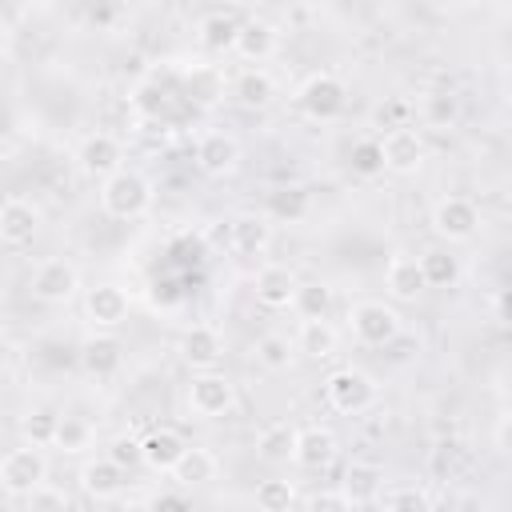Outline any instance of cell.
Wrapping results in <instances>:
<instances>
[{
  "instance_id": "16",
  "label": "cell",
  "mask_w": 512,
  "mask_h": 512,
  "mask_svg": "<svg viewBox=\"0 0 512 512\" xmlns=\"http://www.w3.org/2000/svg\"><path fill=\"white\" fill-rule=\"evenodd\" d=\"M336 456H340V440H336L332 428H324V424L300 428L296 452H292V464H296V468H304V472H324Z\"/></svg>"
},
{
  "instance_id": "33",
  "label": "cell",
  "mask_w": 512,
  "mask_h": 512,
  "mask_svg": "<svg viewBox=\"0 0 512 512\" xmlns=\"http://www.w3.org/2000/svg\"><path fill=\"white\" fill-rule=\"evenodd\" d=\"M252 352H256V364H260V368H268V372H288V368H292V356H296V340H288V336H280V332H264V336L252 344Z\"/></svg>"
},
{
  "instance_id": "31",
  "label": "cell",
  "mask_w": 512,
  "mask_h": 512,
  "mask_svg": "<svg viewBox=\"0 0 512 512\" xmlns=\"http://www.w3.org/2000/svg\"><path fill=\"white\" fill-rule=\"evenodd\" d=\"M292 312L300 320H328V312H332V288L324 280H300L296 300H292Z\"/></svg>"
},
{
  "instance_id": "24",
  "label": "cell",
  "mask_w": 512,
  "mask_h": 512,
  "mask_svg": "<svg viewBox=\"0 0 512 512\" xmlns=\"http://www.w3.org/2000/svg\"><path fill=\"white\" fill-rule=\"evenodd\" d=\"M124 468L120 464H112L108 456H100V460H88L84 468H80V488H84V496L88 500H96V504H108V500H116L120 492H124Z\"/></svg>"
},
{
  "instance_id": "30",
  "label": "cell",
  "mask_w": 512,
  "mask_h": 512,
  "mask_svg": "<svg viewBox=\"0 0 512 512\" xmlns=\"http://www.w3.org/2000/svg\"><path fill=\"white\" fill-rule=\"evenodd\" d=\"M216 456L208 452V448H188L184 452V460L176 464V472H172V480L180 484V488H200V484H212L216 480Z\"/></svg>"
},
{
  "instance_id": "42",
  "label": "cell",
  "mask_w": 512,
  "mask_h": 512,
  "mask_svg": "<svg viewBox=\"0 0 512 512\" xmlns=\"http://www.w3.org/2000/svg\"><path fill=\"white\" fill-rule=\"evenodd\" d=\"M304 512H356V508L344 500L340 488H328V492H312L304 500Z\"/></svg>"
},
{
  "instance_id": "9",
  "label": "cell",
  "mask_w": 512,
  "mask_h": 512,
  "mask_svg": "<svg viewBox=\"0 0 512 512\" xmlns=\"http://www.w3.org/2000/svg\"><path fill=\"white\" fill-rule=\"evenodd\" d=\"M432 232L448 244H464L480 232V208L468 196H444L432 208Z\"/></svg>"
},
{
  "instance_id": "35",
  "label": "cell",
  "mask_w": 512,
  "mask_h": 512,
  "mask_svg": "<svg viewBox=\"0 0 512 512\" xmlns=\"http://www.w3.org/2000/svg\"><path fill=\"white\" fill-rule=\"evenodd\" d=\"M420 268H424L428 288H456V280H460V260H456L448 248H428V252H420Z\"/></svg>"
},
{
  "instance_id": "36",
  "label": "cell",
  "mask_w": 512,
  "mask_h": 512,
  "mask_svg": "<svg viewBox=\"0 0 512 512\" xmlns=\"http://www.w3.org/2000/svg\"><path fill=\"white\" fill-rule=\"evenodd\" d=\"M252 508L256 512H292L296 508V484L292 480H260L256 492H252Z\"/></svg>"
},
{
  "instance_id": "18",
  "label": "cell",
  "mask_w": 512,
  "mask_h": 512,
  "mask_svg": "<svg viewBox=\"0 0 512 512\" xmlns=\"http://www.w3.org/2000/svg\"><path fill=\"white\" fill-rule=\"evenodd\" d=\"M268 244H272V220L264 212H240V216H232V224H228V248L236 256L256 260V256L268 252Z\"/></svg>"
},
{
  "instance_id": "34",
  "label": "cell",
  "mask_w": 512,
  "mask_h": 512,
  "mask_svg": "<svg viewBox=\"0 0 512 512\" xmlns=\"http://www.w3.org/2000/svg\"><path fill=\"white\" fill-rule=\"evenodd\" d=\"M56 428H60V412H52V408H28L20 416V436L32 448H52L56 444Z\"/></svg>"
},
{
  "instance_id": "32",
  "label": "cell",
  "mask_w": 512,
  "mask_h": 512,
  "mask_svg": "<svg viewBox=\"0 0 512 512\" xmlns=\"http://www.w3.org/2000/svg\"><path fill=\"white\" fill-rule=\"evenodd\" d=\"M92 440H96V432H92V424L84 420V416H76V412H60V428H56V452H64V456H80V452H88L92 448Z\"/></svg>"
},
{
  "instance_id": "7",
  "label": "cell",
  "mask_w": 512,
  "mask_h": 512,
  "mask_svg": "<svg viewBox=\"0 0 512 512\" xmlns=\"http://www.w3.org/2000/svg\"><path fill=\"white\" fill-rule=\"evenodd\" d=\"M188 412L196 420H224L236 412V384L224 372H196L188 384Z\"/></svg>"
},
{
  "instance_id": "3",
  "label": "cell",
  "mask_w": 512,
  "mask_h": 512,
  "mask_svg": "<svg viewBox=\"0 0 512 512\" xmlns=\"http://www.w3.org/2000/svg\"><path fill=\"white\" fill-rule=\"evenodd\" d=\"M28 292H32V300H40V304L64 308V304H72L76 292H80V268H76L68 256H44V260L32 268V276H28Z\"/></svg>"
},
{
  "instance_id": "21",
  "label": "cell",
  "mask_w": 512,
  "mask_h": 512,
  "mask_svg": "<svg viewBox=\"0 0 512 512\" xmlns=\"http://www.w3.org/2000/svg\"><path fill=\"white\" fill-rule=\"evenodd\" d=\"M340 492L352 508H364V504H376L384 496V468L376 460H352L344 468V480H340Z\"/></svg>"
},
{
  "instance_id": "29",
  "label": "cell",
  "mask_w": 512,
  "mask_h": 512,
  "mask_svg": "<svg viewBox=\"0 0 512 512\" xmlns=\"http://www.w3.org/2000/svg\"><path fill=\"white\" fill-rule=\"evenodd\" d=\"M296 436H300V428H292L288 420L268 424V428L256 436V452H260V460H272V464L292 460V452H296Z\"/></svg>"
},
{
  "instance_id": "12",
  "label": "cell",
  "mask_w": 512,
  "mask_h": 512,
  "mask_svg": "<svg viewBox=\"0 0 512 512\" xmlns=\"http://www.w3.org/2000/svg\"><path fill=\"white\" fill-rule=\"evenodd\" d=\"M196 168L212 180H224L240 168V140L224 128H212L196 140Z\"/></svg>"
},
{
  "instance_id": "13",
  "label": "cell",
  "mask_w": 512,
  "mask_h": 512,
  "mask_svg": "<svg viewBox=\"0 0 512 512\" xmlns=\"http://www.w3.org/2000/svg\"><path fill=\"white\" fill-rule=\"evenodd\" d=\"M228 88H232V80H224V72L216 64H208V60H192V64L180 68V92L196 108H216Z\"/></svg>"
},
{
  "instance_id": "25",
  "label": "cell",
  "mask_w": 512,
  "mask_h": 512,
  "mask_svg": "<svg viewBox=\"0 0 512 512\" xmlns=\"http://www.w3.org/2000/svg\"><path fill=\"white\" fill-rule=\"evenodd\" d=\"M384 284H388L392 300H400V304L416 300V296L428 288V280H424V268H420V256L396 252V256L388 260V268H384Z\"/></svg>"
},
{
  "instance_id": "23",
  "label": "cell",
  "mask_w": 512,
  "mask_h": 512,
  "mask_svg": "<svg viewBox=\"0 0 512 512\" xmlns=\"http://www.w3.org/2000/svg\"><path fill=\"white\" fill-rule=\"evenodd\" d=\"M188 448H192V444H188L176 428H152V432L144 436V468L172 476Z\"/></svg>"
},
{
  "instance_id": "11",
  "label": "cell",
  "mask_w": 512,
  "mask_h": 512,
  "mask_svg": "<svg viewBox=\"0 0 512 512\" xmlns=\"http://www.w3.org/2000/svg\"><path fill=\"white\" fill-rule=\"evenodd\" d=\"M380 148H384V168H388L392 176H416V172L424 168V160H428L424 136H420L416 128H408V124L384 132Z\"/></svg>"
},
{
  "instance_id": "14",
  "label": "cell",
  "mask_w": 512,
  "mask_h": 512,
  "mask_svg": "<svg viewBox=\"0 0 512 512\" xmlns=\"http://www.w3.org/2000/svg\"><path fill=\"white\" fill-rule=\"evenodd\" d=\"M40 224H44V212H40L32 200H24V196H8V200L0 204V240H4L8 248H24V244H32L36 232H40Z\"/></svg>"
},
{
  "instance_id": "26",
  "label": "cell",
  "mask_w": 512,
  "mask_h": 512,
  "mask_svg": "<svg viewBox=\"0 0 512 512\" xmlns=\"http://www.w3.org/2000/svg\"><path fill=\"white\" fill-rule=\"evenodd\" d=\"M228 96L240 104V108H268L276 100V76L268 68H240L232 76V88Z\"/></svg>"
},
{
  "instance_id": "40",
  "label": "cell",
  "mask_w": 512,
  "mask_h": 512,
  "mask_svg": "<svg viewBox=\"0 0 512 512\" xmlns=\"http://www.w3.org/2000/svg\"><path fill=\"white\" fill-rule=\"evenodd\" d=\"M384 512H432V496L416 484H404L384 496Z\"/></svg>"
},
{
  "instance_id": "15",
  "label": "cell",
  "mask_w": 512,
  "mask_h": 512,
  "mask_svg": "<svg viewBox=\"0 0 512 512\" xmlns=\"http://www.w3.org/2000/svg\"><path fill=\"white\" fill-rule=\"evenodd\" d=\"M220 356H224V336L212 324H188L180 332V360L192 372H216Z\"/></svg>"
},
{
  "instance_id": "1",
  "label": "cell",
  "mask_w": 512,
  "mask_h": 512,
  "mask_svg": "<svg viewBox=\"0 0 512 512\" xmlns=\"http://www.w3.org/2000/svg\"><path fill=\"white\" fill-rule=\"evenodd\" d=\"M152 180L140 168H120L100 184V208L112 220H140L152 208Z\"/></svg>"
},
{
  "instance_id": "2",
  "label": "cell",
  "mask_w": 512,
  "mask_h": 512,
  "mask_svg": "<svg viewBox=\"0 0 512 512\" xmlns=\"http://www.w3.org/2000/svg\"><path fill=\"white\" fill-rule=\"evenodd\" d=\"M296 104L308 120L316 124H328L336 116H344L348 108V84L336 76V72H308L296 88Z\"/></svg>"
},
{
  "instance_id": "44",
  "label": "cell",
  "mask_w": 512,
  "mask_h": 512,
  "mask_svg": "<svg viewBox=\"0 0 512 512\" xmlns=\"http://www.w3.org/2000/svg\"><path fill=\"white\" fill-rule=\"evenodd\" d=\"M492 440H496V448H500V452L512 460V408H508V412L496 420V428H492Z\"/></svg>"
},
{
  "instance_id": "43",
  "label": "cell",
  "mask_w": 512,
  "mask_h": 512,
  "mask_svg": "<svg viewBox=\"0 0 512 512\" xmlns=\"http://www.w3.org/2000/svg\"><path fill=\"white\" fill-rule=\"evenodd\" d=\"M148 512H192V500L180 492H156L148 500Z\"/></svg>"
},
{
  "instance_id": "38",
  "label": "cell",
  "mask_w": 512,
  "mask_h": 512,
  "mask_svg": "<svg viewBox=\"0 0 512 512\" xmlns=\"http://www.w3.org/2000/svg\"><path fill=\"white\" fill-rule=\"evenodd\" d=\"M420 116H424L428 128H452L456 116H460V104H456L452 92H428L420 100Z\"/></svg>"
},
{
  "instance_id": "41",
  "label": "cell",
  "mask_w": 512,
  "mask_h": 512,
  "mask_svg": "<svg viewBox=\"0 0 512 512\" xmlns=\"http://www.w3.org/2000/svg\"><path fill=\"white\" fill-rule=\"evenodd\" d=\"M108 460L120 464L124 472L136 468V464H144V440H136V436H116V440L108 444Z\"/></svg>"
},
{
  "instance_id": "8",
  "label": "cell",
  "mask_w": 512,
  "mask_h": 512,
  "mask_svg": "<svg viewBox=\"0 0 512 512\" xmlns=\"http://www.w3.org/2000/svg\"><path fill=\"white\" fill-rule=\"evenodd\" d=\"M76 168L88 176V180H108V176H116L120 168H128L124 164V144L112 136V132H88V136H80V144H76Z\"/></svg>"
},
{
  "instance_id": "37",
  "label": "cell",
  "mask_w": 512,
  "mask_h": 512,
  "mask_svg": "<svg viewBox=\"0 0 512 512\" xmlns=\"http://www.w3.org/2000/svg\"><path fill=\"white\" fill-rule=\"evenodd\" d=\"M348 164H352V172H356L360 180H376V176L388 172V168H384V148H380V140H356L352 152H348Z\"/></svg>"
},
{
  "instance_id": "27",
  "label": "cell",
  "mask_w": 512,
  "mask_h": 512,
  "mask_svg": "<svg viewBox=\"0 0 512 512\" xmlns=\"http://www.w3.org/2000/svg\"><path fill=\"white\" fill-rule=\"evenodd\" d=\"M340 348V332L332 328V320H300L296 328V352L308 360H328Z\"/></svg>"
},
{
  "instance_id": "28",
  "label": "cell",
  "mask_w": 512,
  "mask_h": 512,
  "mask_svg": "<svg viewBox=\"0 0 512 512\" xmlns=\"http://www.w3.org/2000/svg\"><path fill=\"white\" fill-rule=\"evenodd\" d=\"M304 212H308V192H304V188L288 184V188H272V192H268L264 216H268L272 224H296V220H304Z\"/></svg>"
},
{
  "instance_id": "45",
  "label": "cell",
  "mask_w": 512,
  "mask_h": 512,
  "mask_svg": "<svg viewBox=\"0 0 512 512\" xmlns=\"http://www.w3.org/2000/svg\"><path fill=\"white\" fill-rule=\"evenodd\" d=\"M492 312H496L500 324H512V288H500V292L492 296Z\"/></svg>"
},
{
  "instance_id": "17",
  "label": "cell",
  "mask_w": 512,
  "mask_h": 512,
  "mask_svg": "<svg viewBox=\"0 0 512 512\" xmlns=\"http://www.w3.org/2000/svg\"><path fill=\"white\" fill-rule=\"evenodd\" d=\"M280 48V28L264 16H248L240 20V36H236V56L248 64V68H260L268 56H276Z\"/></svg>"
},
{
  "instance_id": "39",
  "label": "cell",
  "mask_w": 512,
  "mask_h": 512,
  "mask_svg": "<svg viewBox=\"0 0 512 512\" xmlns=\"http://www.w3.org/2000/svg\"><path fill=\"white\" fill-rule=\"evenodd\" d=\"M24 512H76L72 508V496L56 484H40L36 492L24 496Z\"/></svg>"
},
{
  "instance_id": "5",
  "label": "cell",
  "mask_w": 512,
  "mask_h": 512,
  "mask_svg": "<svg viewBox=\"0 0 512 512\" xmlns=\"http://www.w3.org/2000/svg\"><path fill=\"white\" fill-rule=\"evenodd\" d=\"M348 328L364 348H384V344H392L400 336L404 316L384 300H356L348 308Z\"/></svg>"
},
{
  "instance_id": "6",
  "label": "cell",
  "mask_w": 512,
  "mask_h": 512,
  "mask_svg": "<svg viewBox=\"0 0 512 512\" xmlns=\"http://www.w3.org/2000/svg\"><path fill=\"white\" fill-rule=\"evenodd\" d=\"M0 484L8 496H28L36 492L40 484H48V456L44 448H32V444H20V448H8L4 460H0Z\"/></svg>"
},
{
  "instance_id": "19",
  "label": "cell",
  "mask_w": 512,
  "mask_h": 512,
  "mask_svg": "<svg viewBox=\"0 0 512 512\" xmlns=\"http://www.w3.org/2000/svg\"><path fill=\"white\" fill-rule=\"evenodd\" d=\"M80 368L92 380H112L124 368V344L116 340V332H92L80 344Z\"/></svg>"
},
{
  "instance_id": "10",
  "label": "cell",
  "mask_w": 512,
  "mask_h": 512,
  "mask_svg": "<svg viewBox=\"0 0 512 512\" xmlns=\"http://www.w3.org/2000/svg\"><path fill=\"white\" fill-rule=\"evenodd\" d=\"M132 312V300L120 284H92L84 288V320L92 332H116Z\"/></svg>"
},
{
  "instance_id": "20",
  "label": "cell",
  "mask_w": 512,
  "mask_h": 512,
  "mask_svg": "<svg viewBox=\"0 0 512 512\" xmlns=\"http://www.w3.org/2000/svg\"><path fill=\"white\" fill-rule=\"evenodd\" d=\"M296 288H300V280H296V272L288 268V264H260L256 268V280H252V292H256V304H264V308H292V300H296Z\"/></svg>"
},
{
  "instance_id": "4",
  "label": "cell",
  "mask_w": 512,
  "mask_h": 512,
  "mask_svg": "<svg viewBox=\"0 0 512 512\" xmlns=\"http://www.w3.org/2000/svg\"><path fill=\"white\" fill-rule=\"evenodd\" d=\"M376 396H380L376 380H372L364 368H352V364L328 372V380H324V400H328L340 416H360V412H368V408L376 404Z\"/></svg>"
},
{
  "instance_id": "22",
  "label": "cell",
  "mask_w": 512,
  "mask_h": 512,
  "mask_svg": "<svg viewBox=\"0 0 512 512\" xmlns=\"http://www.w3.org/2000/svg\"><path fill=\"white\" fill-rule=\"evenodd\" d=\"M236 36H240V20L232 12H224V8H212V12H204L196 20V44L204 52H212V56L236 52Z\"/></svg>"
}]
</instances>
